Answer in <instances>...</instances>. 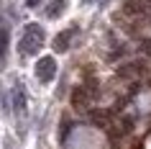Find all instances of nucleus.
Masks as SVG:
<instances>
[{"label": "nucleus", "mask_w": 151, "mask_h": 149, "mask_svg": "<svg viewBox=\"0 0 151 149\" xmlns=\"http://www.w3.org/2000/svg\"><path fill=\"white\" fill-rule=\"evenodd\" d=\"M143 72H146L143 62H131V64H123L118 70V77H141Z\"/></svg>", "instance_id": "obj_6"}, {"label": "nucleus", "mask_w": 151, "mask_h": 149, "mask_svg": "<svg viewBox=\"0 0 151 149\" xmlns=\"http://www.w3.org/2000/svg\"><path fill=\"white\" fill-rule=\"evenodd\" d=\"M77 36V26H69L67 31L62 33H56V39H54V52H67V49L72 47V39Z\"/></svg>", "instance_id": "obj_5"}, {"label": "nucleus", "mask_w": 151, "mask_h": 149, "mask_svg": "<svg viewBox=\"0 0 151 149\" xmlns=\"http://www.w3.org/2000/svg\"><path fill=\"white\" fill-rule=\"evenodd\" d=\"M8 41H10L8 28H0V70L5 67V57H8Z\"/></svg>", "instance_id": "obj_8"}, {"label": "nucleus", "mask_w": 151, "mask_h": 149, "mask_svg": "<svg viewBox=\"0 0 151 149\" xmlns=\"http://www.w3.org/2000/svg\"><path fill=\"white\" fill-rule=\"evenodd\" d=\"M41 3H44V0H26V5H28V8H39Z\"/></svg>", "instance_id": "obj_11"}, {"label": "nucleus", "mask_w": 151, "mask_h": 149, "mask_svg": "<svg viewBox=\"0 0 151 149\" xmlns=\"http://www.w3.org/2000/svg\"><path fill=\"white\" fill-rule=\"evenodd\" d=\"M13 100H16V110H18V113H23V110H26V93H23V87H21V85L16 87Z\"/></svg>", "instance_id": "obj_9"}, {"label": "nucleus", "mask_w": 151, "mask_h": 149, "mask_svg": "<svg viewBox=\"0 0 151 149\" xmlns=\"http://www.w3.org/2000/svg\"><path fill=\"white\" fill-rule=\"evenodd\" d=\"M44 41H46V31L39 23H28L23 28V33H21L18 52H21V57H33V54H39V49L44 47Z\"/></svg>", "instance_id": "obj_1"}, {"label": "nucleus", "mask_w": 151, "mask_h": 149, "mask_svg": "<svg viewBox=\"0 0 151 149\" xmlns=\"http://www.w3.org/2000/svg\"><path fill=\"white\" fill-rule=\"evenodd\" d=\"M92 98H95V90H87L85 85H80L74 93H72V105H74L77 110H85V108L90 105Z\"/></svg>", "instance_id": "obj_4"}, {"label": "nucleus", "mask_w": 151, "mask_h": 149, "mask_svg": "<svg viewBox=\"0 0 151 149\" xmlns=\"http://www.w3.org/2000/svg\"><path fill=\"white\" fill-rule=\"evenodd\" d=\"M56 75V59L54 57H41L36 62V80L39 82H51Z\"/></svg>", "instance_id": "obj_2"}, {"label": "nucleus", "mask_w": 151, "mask_h": 149, "mask_svg": "<svg viewBox=\"0 0 151 149\" xmlns=\"http://www.w3.org/2000/svg\"><path fill=\"white\" fill-rule=\"evenodd\" d=\"M64 8H67V0H51L46 5V10H44V16L46 18H59L64 13Z\"/></svg>", "instance_id": "obj_7"}, {"label": "nucleus", "mask_w": 151, "mask_h": 149, "mask_svg": "<svg viewBox=\"0 0 151 149\" xmlns=\"http://www.w3.org/2000/svg\"><path fill=\"white\" fill-rule=\"evenodd\" d=\"M141 52H143L146 57H151V39H143V41H141Z\"/></svg>", "instance_id": "obj_10"}, {"label": "nucleus", "mask_w": 151, "mask_h": 149, "mask_svg": "<svg viewBox=\"0 0 151 149\" xmlns=\"http://www.w3.org/2000/svg\"><path fill=\"white\" fill-rule=\"evenodd\" d=\"M87 3H90V0H87Z\"/></svg>", "instance_id": "obj_12"}, {"label": "nucleus", "mask_w": 151, "mask_h": 149, "mask_svg": "<svg viewBox=\"0 0 151 149\" xmlns=\"http://www.w3.org/2000/svg\"><path fill=\"white\" fill-rule=\"evenodd\" d=\"M151 10V3L149 0H126L123 3V13H126L128 18H146Z\"/></svg>", "instance_id": "obj_3"}]
</instances>
